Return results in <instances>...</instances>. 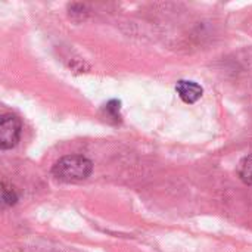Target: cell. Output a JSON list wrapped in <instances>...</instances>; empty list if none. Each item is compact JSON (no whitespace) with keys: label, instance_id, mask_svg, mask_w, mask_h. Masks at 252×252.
Instances as JSON below:
<instances>
[{"label":"cell","instance_id":"cell-4","mask_svg":"<svg viewBox=\"0 0 252 252\" xmlns=\"http://www.w3.org/2000/svg\"><path fill=\"white\" fill-rule=\"evenodd\" d=\"M238 174H239L241 180H242L245 185L252 186V155L245 157V158L241 161L239 168H238Z\"/></svg>","mask_w":252,"mask_h":252},{"label":"cell","instance_id":"cell-1","mask_svg":"<svg viewBox=\"0 0 252 252\" xmlns=\"http://www.w3.org/2000/svg\"><path fill=\"white\" fill-rule=\"evenodd\" d=\"M93 170L90 159L81 155H66L61 158L52 168V176L63 183H77L86 180Z\"/></svg>","mask_w":252,"mask_h":252},{"label":"cell","instance_id":"cell-6","mask_svg":"<svg viewBox=\"0 0 252 252\" xmlns=\"http://www.w3.org/2000/svg\"><path fill=\"white\" fill-rule=\"evenodd\" d=\"M106 111H108L114 118H117V117H118V112H120V102H118V100L109 102V103L106 105Z\"/></svg>","mask_w":252,"mask_h":252},{"label":"cell","instance_id":"cell-2","mask_svg":"<svg viewBox=\"0 0 252 252\" xmlns=\"http://www.w3.org/2000/svg\"><path fill=\"white\" fill-rule=\"evenodd\" d=\"M21 121L18 117L12 114L1 115L0 120V148L1 149H10L13 148L21 137Z\"/></svg>","mask_w":252,"mask_h":252},{"label":"cell","instance_id":"cell-3","mask_svg":"<svg viewBox=\"0 0 252 252\" xmlns=\"http://www.w3.org/2000/svg\"><path fill=\"white\" fill-rule=\"evenodd\" d=\"M176 92L180 96V99L186 103H195L202 97V87L195 83V81H188V80H180L176 84Z\"/></svg>","mask_w":252,"mask_h":252},{"label":"cell","instance_id":"cell-5","mask_svg":"<svg viewBox=\"0 0 252 252\" xmlns=\"http://www.w3.org/2000/svg\"><path fill=\"white\" fill-rule=\"evenodd\" d=\"M18 196L15 193V190L9 186H6V183H3V189H1V204L3 207H9L13 205L16 202Z\"/></svg>","mask_w":252,"mask_h":252}]
</instances>
